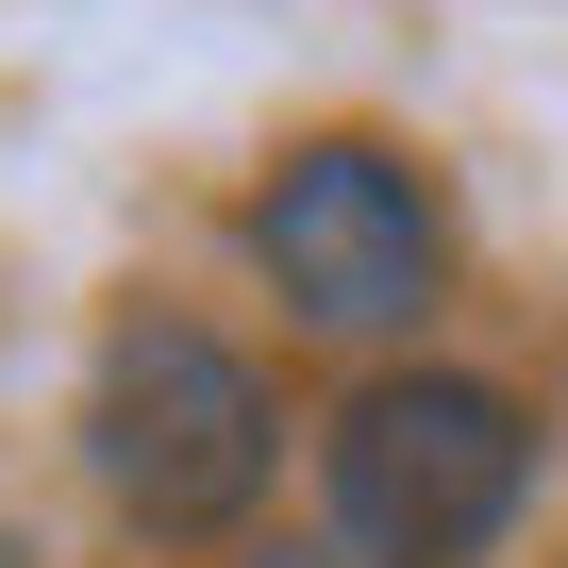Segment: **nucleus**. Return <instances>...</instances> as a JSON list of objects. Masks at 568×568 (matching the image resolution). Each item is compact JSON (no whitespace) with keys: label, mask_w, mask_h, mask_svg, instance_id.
<instances>
[{"label":"nucleus","mask_w":568,"mask_h":568,"mask_svg":"<svg viewBox=\"0 0 568 568\" xmlns=\"http://www.w3.org/2000/svg\"><path fill=\"white\" fill-rule=\"evenodd\" d=\"M318 468H335V551H368V568H468L535 501V418L501 385H468V368H385V385H352V418H335Z\"/></svg>","instance_id":"f257e3e1"},{"label":"nucleus","mask_w":568,"mask_h":568,"mask_svg":"<svg viewBox=\"0 0 568 568\" xmlns=\"http://www.w3.org/2000/svg\"><path fill=\"white\" fill-rule=\"evenodd\" d=\"M267 452H284V418H267L251 352H217L201 318H118V335H101L84 468L118 485V518H151V535H217V518L267 501Z\"/></svg>","instance_id":"f03ea898"},{"label":"nucleus","mask_w":568,"mask_h":568,"mask_svg":"<svg viewBox=\"0 0 568 568\" xmlns=\"http://www.w3.org/2000/svg\"><path fill=\"white\" fill-rule=\"evenodd\" d=\"M251 267L284 284V318H318V335H402L435 302V184L385 151V134H318V151H284L251 184Z\"/></svg>","instance_id":"7ed1b4c3"},{"label":"nucleus","mask_w":568,"mask_h":568,"mask_svg":"<svg viewBox=\"0 0 568 568\" xmlns=\"http://www.w3.org/2000/svg\"><path fill=\"white\" fill-rule=\"evenodd\" d=\"M251 568H368V551H251Z\"/></svg>","instance_id":"20e7f679"}]
</instances>
